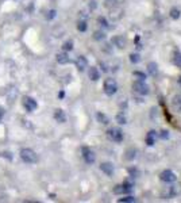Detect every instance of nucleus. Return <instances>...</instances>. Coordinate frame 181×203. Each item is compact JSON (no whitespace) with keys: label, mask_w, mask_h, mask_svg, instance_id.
Here are the masks:
<instances>
[{"label":"nucleus","mask_w":181,"mask_h":203,"mask_svg":"<svg viewBox=\"0 0 181 203\" xmlns=\"http://www.w3.org/2000/svg\"><path fill=\"white\" fill-rule=\"evenodd\" d=\"M137 149H134V148H128L124 153V159L128 160V161H133L134 159H137Z\"/></svg>","instance_id":"nucleus-15"},{"label":"nucleus","mask_w":181,"mask_h":203,"mask_svg":"<svg viewBox=\"0 0 181 203\" xmlns=\"http://www.w3.org/2000/svg\"><path fill=\"white\" fill-rule=\"evenodd\" d=\"M134 76L135 77H138V80H145L146 79V75H145V73H142V72H134Z\"/></svg>","instance_id":"nucleus-31"},{"label":"nucleus","mask_w":181,"mask_h":203,"mask_svg":"<svg viewBox=\"0 0 181 203\" xmlns=\"http://www.w3.org/2000/svg\"><path fill=\"white\" fill-rule=\"evenodd\" d=\"M56 60H57L58 64L65 65V64H68L70 61V58H69V56H68L66 51H62V53H58L57 56H56Z\"/></svg>","instance_id":"nucleus-12"},{"label":"nucleus","mask_w":181,"mask_h":203,"mask_svg":"<svg viewBox=\"0 0 181 203\" xmlns=\"http://www.w3.org/2000/svg\"><path fill=\"white\" fill-rule=\"evenodd\" d=\"M172 106H173V108H175L176 111L180 112L181 111V102H180V96H175L173 98V100H172Z\"/></svg>","instance_id":"nucleus-19"},{"label":"nucleus","mask_w":181,"mask_h":203,"mask_svg":"<svg viewBox=\"0 0 181 203\" xmlns=\"http://www.w3.org/2000/svg\"><path fill=\"white\" fill-rule=\"evenodd\" d=\"M114 44L116 45L119 49H124V48H126V39H124L123 37H120V35H119V37H115V38H114Z\"/></svg>","instance_id":"nucleus-17"},{"label":"nucleus","mask_w":181,"mask_h":203,"mask_svg":"<svg viewBox=\"0 0 181 203\" xmlns=\"http://www.w3.org/2000/svg\"><path fill=\"white\" fill-rule=\"evenodd\" d=\"M173 64L181 69V53H178V51L175 53V56H173Z\"/></svg>","instance_id":"nucleus-25"},{"label":"nucleus","mask_w":181,"mask_h":203,"mask_svg":"<svg viewBox=\"0 0 181 203\" xmlns=\"http://www.w3.org/2000/svg\"><path fill=\"white\" fill-rule=\"evenodd\" d=\"M22 104H23V108H25L27 112H32L35 111L37 108H38V103H37V100L32 98H30V96H25L22 100Z\"/></svg>","instance_id":"nucleus-5"},{"label":"nucleus","mask_w":181,"mask_h":203,"mask_svg":"<svg viewBox=\"0 0 181 203\" xmlns=\"http://www.w3.org/2000/svg\"><path fill=\"white\" fill-rule=\"evenodd\" d=\"M87 29H88V25H87L85 20H79V23H77V30L81 33H85Z\"/></svg>","instance_id":"nucleus-24"},{"label":"nucleus","mask_w":181,"mask_h":203,"mask_svg":"<svg viewBox=\"0 0 181 203\" xmlns=\"http://www.w3.org/2000/svg\"><path fill=\"white\" fill-rule=\"evenodd\" d=\"M0 156H3V157H7L8 160H12V154L10 156V153H0Z\"/></svg>","instance_id":"nucleus-34"},{"label":"nucleus","mask_w":181,"mask_h":203,"mask_svg":"<svg viewBox=\"0 0 181 203\" xmlns=\"http://www.w3.org/2000/svg\"><path fill=\"white\" fill-rule=\"evenodd\" d=\"M147 70L151 76H156L157 73H158V65L156 62H149L147 64Z\"/></svg>","instance_id":"nucleus-18"},{"label":"nucleus","mask_w":181,"mask_h":203,"mask_svg":"<svg viewBox=\"0 0 181 203\" xmlns=\"http://www.w3.org/2000/svg\"><path fill=\"white\" fill-rule=\"evenodd\" d=\"M103 88H104V92L105 95L108 96H112L116 94L118 91V83L115 79H107L104 81V86H103Z\"/></svg>","instance_id":"nucleus-4"},{"label":"nucleus","mask_w":181,"mask_h":203,"mask_svg":"<svg viewBox=\"0 0 181 203\" xmlns=\"http://www.w3.org/2000/svg\"><path fill=\"white\" fill-rule=\"evenodd\" d=\"M159 179H161L162 181H165V183H173V181H176V175H175V172L170 171V169H165V171L161 172Z\"/></svg>","instance_id":"nucleus-8"},{"label":"nucleus","mask_w":181,"mask_h":203,"mask_svg":"<svg viewBox=\"0 0 181 203\" xmlns=\"http://www.w3.org/2000/svg\"><path fill=\"white\" fill-rule=\"evenodd\" d=\"M56 10H50L49 11V15H48V19H53V18H56Z\"/></svg>","instance_id":"nucleus-33"},{"label":"nucleus","mask_w":181,"mask_h":203,"mask_svg":"<svg viewBox=\"0 0 181 203\" xmlns=\"http://www.w3.org/2000/svg\"><path fill=\"white\" fill-rule=\"evenodd\" d=\"M20 159L26 164H35V162H38V154L30 148H23L20 150Z\"/></svg>","instance_id":"nucleus-1"},{"label":"nucleus","mask_w":181,"mask_h":203,"mask_svg":"<svg viewBox=\"0 0 181 203\" xmlns=\"http://www.w3.org/2000/svg\"><path fill=\"white\" fill-rule=\"evenodd\" d=\"M116 122L119 125H126L127 123V118H126V115H124L123 112H119V114L116 115Z\"/></svg>","instance_id":"nucleus-23"},{"label":"nucleus","mask_w":181,"mask_h":203,"mask_svg":"<svg viewBox=\"0 0 181 203\" xmlns=\"http://www.w3.org/2000/svg\"><path fill=\"white\" fill-rule=\"evenodd\" d=\"M62 49H64V51H70L72 49H73V42L72 41L65 42V44L62 45Z\"/></svg>","instance_id":"nucleus-28"},{"label":"nucleus","mask_w":181,"mask_h":203,"mask_svg":"<svg viewBox=\"0 0 181 203\" xmlns=\"http://www.w3.org/2000/svg\"><path fill=\"white\" fill-rule=\"evenodd\" d=\"M180 191H181L180 186H172V187H170V194H172V196H173V195H176V194H178Z\"/></svg>","instance_id":"nucleus-30"},{"label":"nucleus","mask_w":181,"mask_h":203,"mask_svg":"<svg viewBox=\"0 0 181 203\" xmlns=\"http://www.w3.org/2000/svg\"><path fill=\"white\" fill-rule=\"evenodd\" d=\"M54 119H56L58 123H65V122H66V115H65L64 110L57 108V110L54 111Z\"/></svg>","instance_id":"nucleus-11"},{"label":"nucleus","mask_w":181,"mask_h":203,"mask_svg":"<svg viewBox=\"0 0 181 203\" xmlns=\"http://www.w3.org/2000/svg\"><path fill=\"white\" fill-rule=\"evenodd\" d=\"M88 67V60H87L84 56H79L76 58V68L80 70V72H84Z\"/></svg>","instance_id":"nucleus-10"},{"label":"nucleus","mask_w":181,"mask_h":203,"mask_svg":"<svg viewBox=\"0 0 181 203\" xmlns=\"http://www.w3.org/2000/svg\"><path fill=\"white\" fill-rule=\"evenodd\" d=\"M96 119H97V122H100L102 125L110 123V119H108V117L104 114V112H97V114H96Z\"/></svg>","instance_id":"nucleus-16"},{"label":"nucleus","mask_w":181,"mask_h":203,"mask_svg":"<svg viewBox=\"0 0 181 203\" xmlns=\"http://www.w3.org/2000/svg\"><path fill=\"white\" fill-rule=\"evenodd\" d=\"M118 6V0H105L104 1V7L105 8H110V10H114Z\"/></svg>","instance_id":"nucleus-21"},{"label":"nucleus","mask_w":181,"mask_h":203,"mask_svg":"<svg viewBox=\"0 0 181 203\" xmlns=\"http://www.w3.org/2000/svg\"><path fill=\"white\" fill-rule=\"evenodd\" d=\"M107 137L111 141L116 142V144L122 142V141H123V138H124L123 131H122L119 127H112V129H110V130L107 131Z\"/></svg>","instance_id":"nucleus-3"},{"label":"nucleus","mask_w":181,"mask_h":203,"mask_svg":"<svg viewBox=\"0 0 181 203\" xmlns=\"http://www.w3.org/2000/svg\"><path fill=\"white\" fill-rule=\"evenodd\" d=\"M83 159L87 164H93L96 160V154L93 150H91L89 148H83Z\"/></svg>","instance_id":"nucleus-7"},{"label":"nucleus","mask_w":181,"mask_h":203,"mask_svg":"<svg viewBox=\"0 0 181 203\" xmlns=\"http://www.w3.org/2000/svg\"><path fill=\"white\" fill-rule=\"evenodd\" d=\"M178 96H180V102H181V94H180V95H178Z\"/></svg>","instance_id":"nucleus-38"},{"label":"nucleus","mask_w":181,"mask_h":203,"mask_svg":"<svg viewBox=\"0 0 181 203\" xmlns=\"http://www.w3.org/2000/svg\"><path fill=\"white\" fill-rule=\"evenodd\" d=\"M159 137H161L162 140H166V138L169 137V131H168V130H162L161 134H159Z\"/></svg>","instance_id":"nucleus-32"},{"label":"nucleus","mask_w":181,"mask_h":203,"mask_svg":"<svg viewBox=\"0 0 181 203\" xmlns=\"http://www.w3.org/2000/svg\"><path fill=\"white\" fill-rule=\"evenodd\" d=\"M135 198L134 196H124V198H120L119 199V202H124V203H133V202H135Z\"/></svg>","instance_id":"nucleus-29"},{"label":"nucleus","mask_w":181,"mask_h":203,"mask_svg":"<svg viewBox=\"0 0 181 203\" xmlns=\"http://www.w3.org/2000/svg\"><path fill=\"white\" fill-rule=\"evenodd\" d=\"M88 76L92 81H97L100 79V72H99V69L96 67H91L88 70Z\"/></svg>","instance_id":"nucleus-13"},{"label":"nucleus","mask_w":181,"mask_h":203,"mask_svg":"<svg viewBox=\"0 0 181 203\" xmlns=\"http://www.w3.org/2000/svg\"><path fill=\"white\" fill-rule=\"evenodd\" d=\"M178 83H180V86H181V77H180V79H178Z\"/></svg>","instance_id":"nucleus-37"},{"label":"nucleus","mask_w":181,"mask_h":203,"mask_svg":"<svg viewBox=\"0 0 181 203\" xmlns=\"http://www.w3.org/2000/svg\"><path fill=\"white\" fill-rule=\"evenodd\" d=\"M130 61L133 64H138L141 61V56H139V54H137V53L130 54Z\"/></svg>","instance_id":"nucleus-27"},{"label":"nucleus","mask_w":181,"mask_h":203,"mask_svg":"<svg viewBox=\"0 0 181 203\" xmlns=\"http://www.w3.org/2000/svg\"><path fill=\"white\" fill-rule=\"evenodd\" d=\"M3 117H4V110L3 108H0V121L3 119Z\"/></svg>","instance_id":"nucleus-36"},{"label":"nucleus","mask_w":181,"mask_h":203,"mask_svg":"<svg viewBox=\"0 0 181 203\" xmlns=\"http://www.w3.org/2000/svg\"><path fill=\"white\" fill-rule=\"evenodd\" d=\"M100 169H102V172H104L107 176H110V178H111L115 172V168H114V164H112V162H102V164H100Z\"/></svg>","instance_id":"nucleus-9"},{"label":"nucleus","mask_w":181,"mask_h":203,"mask_svg":"<svg viewBox=\"0 0 181 203\" xmlns=\"http://www.w3.org/2000/svg\"><path fill=\"white\" fill-rule=\"evenodd\" d=\"M170 18L172 19H175V20H177L178 18H180V15H181V12H180V10H178L177 7H173V8H172L170 10Z\"/></svg>","instance_id":"nucleus-20"},{"label":"nucleus","mask_w":181,"mask_h":203,"mask_svg":"<svg viewBox=\"0 0 181 203\" xmlns=\"http://www.w3.org/2000/svg\"><path fill=\"white\" fill-rule=\"evenodd\" d=\"M93 39H95V41H103V39H105V33L100 31V30L95 31L93 33Z\"/></svg>","instance_id":"nucleus-22"},{"label":"nucleus","mask_w":181,"mask_h":203,"mask_svg":"<svg viewBox=\"0 0 181 203\" xmlns=\"http://www.w3.org/2000/svg\"><path fill=\"white\" fill-rule=\"evenodd\" d=\"M133 91L135 92V94H138V95H147L150 92V88L149 86H147L146 83H145V80H137V81L133 83Z\"/></svg>","instance_id":"nucleus-2"},{"label":"nucleus","mask_w":181,"mask_h":203,"mask_svg":"<svg viewBox=\"0 0 181 203\" xmlns=\"http://www.w3.org/2000/svg\"><path fill=\"white\" fill-rule=\"evenodd\" d=\"M156 137H157V131L156 130H150L146 136V144L149 146H153L156 144Z\"/></svg>","instance_id":"nucleus-14"},{"label":"nucleus","mask_w":181,"mask_h":203,"mask_svg":"<svg viewBox=\"0 0 181 203\" xmlns=\"http://www.w3.org/2000/svg\"><path fill=\"white\" fill-rule=\"evenodd\" d=\"M128 172H130V175L133 176V178H134V175H138V171L137 169H134V168H130L128 169Z\"/></svg>","instance_id":"nucleus-35"},{"label":"nucleus","mask_w":181,"mask_h":203,"mask_svg":"<svg viewBox=\"0 0 181 203\" xmlns=\"http://www.w3.org/2000/svg\"><path fill=\"white\" fill-rule=\"evenodd\" d=\"M97 22L100 23V26H102V27H104V29H110V23L107 22V19H105L104 16H99Z\"/></svg>","instance_id":"nucleus-26"},{"label":"nucleus","mask_w":181,"mask_h":203,"mask_svg":"<svg viewBox=\"0 0 181 203\" xmlns=\"http://www.w3.org/2000/svg\"><path fill=\"white\" fill-rule=\"evenodd\" d=\"M133 184L131 183H123V184H118L114 187V194L115 195H123V194H128L133 191Z\"/></svg>","instance_id":"nucleus-6"}]
</instances>
